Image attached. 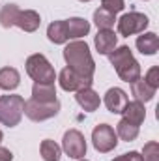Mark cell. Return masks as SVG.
<instances>
[{"label":"cell","mask_w":159,"mask_h":161,"mask_svg":"<svg viewBox=\"0 0 159 161\" xmlns=\"http://www.w3.org/2000/svg\"><path fill=\"white\" fill-rule=\"evenodd\" d=\"M64 60L69 69H73L84 79H92L96 73V62L90 54V47L86 41H69L64 47Z\"/></svg>","instance_id":"6da1fadb"},{"label":"cell","mask_w":159,"mask_h":161,"mask_svg":"<svg viewBox=\"0 0 159 161\" xmlns=\"http://www.w3.org/2000/svg\"><path fill=\"white\" fill-rule=\"evenodd\" d=\"M111 64L114 66L116 73L122 80L125 82H135V80L140 79V64L135 60L131 49L127 45H122V47H116L111 54H107Z\"/></svg>","instance_id":"7a4b0ae2"},{"label":"cell","mask_w":159,"mask_h":161,"mask_svg":"<svg viewBox=\"0 0 159 161\" xmlns=\"http://www.w3.org/2000/svg\"><path fill=\"white\" fill-rule=\"evenodd\" d=\"M25 114V99L17 94L0 96V124L15 127Z\"/></svg>","instance_id":"3957f363"},{"label":"cell","mask_w":159,"mask_h":161,"mask_svg":"<svg viewBox=\"0 0 159 161\" xmlns=\"http://www.w3.org/2000/svg\"><path fill=\"white\" fill-rule=\"evenodd\" d=\"M26 73L30 79H34L36 82H43V84H49V82H54L56 80V71L54 68L51 66V62L40 54H30L26 58Z\"/></svg>","instance_id":"277c9868"},{"label":"cell","mask_w":159,"mask_h":161,"mask_svg":"<svg viewBox=\"0 0 159 161\" xmlns=\"http://www.w3.org/2000/svg\"><path fill=\"white\" fill-rule=\"evenodd\" d=\"M150 25V19L144 15V13H139V11H129V13H123L116 21V26H118V34L120 36H133V34H142Z\"/></svg>","instance_id":"5b68a950"},{"label":"cell","mask_w":159,"mask_h":161,"mask_svg":"<svg viewBox=\"0 0 159 161\" xmlns=\"http://www.w3.org/2000/svg\"><path fill=\"white\" fill-rule=\"evenodd\" d=\"M92 144L99 154H109L118 146V135L109 124H99L92 131Z\"/></svg>","instance_id":"8992f818"},{"label":"cell","mask_w":159,"mask_h":161,"mask_svg":"<svg viewBox=\"0 0 159 161\" xmlns=\"http://www.w3.org/2000/svg\"><path fill=\"white\" fill-rule=\"evenodd\" d=\"M60 111V101H52V103H40L36 99H28L25 101V114L32 122H43L49 118H54Z\"/></svg>","instance_id":"52a82bcc"},{"label":"cell","mask_w":159,"mask_h":161,"mask_svg":"<svg viewBox=\"0 0 159 161\" xmlns=\"http://www.w3.org/2000/svg\"><path fill=\"white\" fill-rule=\"evenodd\" d=\"M62 150L73 158V159H82L86 156V139L79 129H69L64 133L62 139Z\"/></svg>","instance_id":"ba28073f"},{"label":"cell","mask_w":159,"mask_h":161,"mask_svg":"<svg viewBox=\"0 0 159 161\" xmlns=\"http://www.w3.org/2000/svg\"><path fill=\"white\" fill-rule=\"evenodd\" d=\"M58 82H60V88L66 90V92H79L82 88H90V86H92V79L80 77L79 73H75V71L69 69L68 66L60 71Z\"/></svg>","instance_id":"9c48e42d"},{"label":"cell","mask_w":159,"mask_h":161,"mask_svg":"<svg viewBox=\"0 0 159 161\" xmlns=\"http://www.w3.org/2000/svg\"><path fill=\"white\" fill-rule=\"evenodd\" d=\"M105 107L109 109V113H112V114H122V111H123V107L127 105V94L118 88V86H114V88H109L107 90V94H105Z\"/></svg>","instance_id":"30bf717a"},{"label":"cell","mask_w":159,"mask_h":161,"mask_svg":"<svg viewBox=\"0 0 159 161\" xmlns=\"http://www.w3.org/2000/svg\"><path fill=\"white\" fill-rule=\"evenodd\" d=\"M40 25H41V17L38 11H34V9H25L23 11V9H19L13 26H19L25 32H36L40 28Z\"/></svg>","instance_id":"8fae6325"},{"label":"cell","mask_w":159,"mask_h":161,"mask_svg":"<svg viewBox=\"0 0 159 161\" xmlns=\"http://www.w3.org/2000/svg\"><path fill=\"white\" fill-rule=\"evenodd\" d=\"M94 45L99 54H111L118 45V36L114 34V30H99L94 38Z\"/></svg>","instance_id":"7c38bea8"},{"label":"cell","mask_w":159,"mask_h":161,"mask_svg":"<svg viewBox=\"0 0 159 161\" xmlns=\"http://www.w3.org/2000/svg\"><path fill=\"white\" fill-rule=\"evenodd\" d=\"M75 99H77V103H79L86 113H94V111H97L99 105H101L99 94H97L92 86H90V88H82V90H79L77 96H75Z\"/></svg>","instance_id":"4fadbf2b"},{"label":"cell","mask_w":159,"mask_h":161,"mask_svg":"<svg viewBox=\"0 0 159 161\" xmlns=\"http://www.w3.org/2000/svg\"><path fill=\"white\" fill-rule=\"evenodd\" d=\"M122 114H123V120H127L129 124L140 127V124H142L144 118H146L144 103H140V101H127V105L123 107Z\"/></svg>","instance_id":"5bb4252c"},{"label":"cell","mask_w":159,"mask_h":161,"mask_svg":"<svg viewBox=\"0 0 159 161\" xmlns=\"http://www.w3.org/2000/svg\"><path fill=\"white\" fill-rule=\"evenodd\" d=\"M32 99H36L40 103L56 101V86H54V82H49V84L34 82V86H32Z\"/></svg>","instance_id":"9a60e30c"},{"label":"cell","mask_w":159,"mask_h":161,"mask_svg":"<svg viewBox=\"0 0 159 161\" xmlns=\"http://www.w3.org/2000/svg\"><path fill=\"white\" fill-rule=\"evenodd\" d=\"M137 49L146 54V56H152L159 51V38L156 32H142V36L137 38Z\"/></svg>","instance_id":"2e32d148"},{"label":"cell","mask_w":159,"mask_h":161,"mask_svg":"<svg viewBox=\"0 0 159 161\" xmlns=\"http://www.w3.org/2000/svg\"><path fill=\"white\" fill-rule=\"evenodd\" d=\"M131 92H133V96H135V101L148 103V101L154 99V96H156L157 90L152 88L144 79H139V80H135V82H131Z\"/></svg>","instance_id":"e0dca14e"},{"label":"cell","mask_w":159,"mask_h":161,"mask_svg":"<svg viewBox=\"0 0 159 161\" xmlns=\"http://www.w3.org/2000/svg\"><path fill=\"white\" fill-rule=\"evenodd\" d=\"M66 25H68V38L69 40L84 38L90 32V23L82 17H71V19L66 21Z\"/></svg>","instance_id":"ac0fdd59"},{"label":"cell","mask_w":159,"mask_h":161,"mask_svg":"<svg viewBox=\"0 0 159 161\" xmlns=\"http://www.w3.org/2000/svg\"><path fill=\"white\" fill-rule=\"evenodd\" d=\"M47 38H49V41H52L54 45L66 43V41L69 40L68 38V25H66V21H54V23H51L49 28H47Z\"/></svg>","instance_id":"d6986e66"},{"label":"cell","mask_w":159,"mask_h":161,"mask_svg":"<svg viewBox=\"0 0 159 161\" xmlns=\"http://www.w3.org/2000/svg\"><path fill=\"white\" fill-rule=\"evenodd\" d=\"M21 82V75L15 68H2L0 69V88L9 92V90H15Z\"/></svg>","instance_id":"ffe728a7"},{"label":"cell","mask_w":159,"mask_h":161,"mask_svg":"<svg viewBox=\"0 0 159 161\" xmlns=\"http://www.w3.org/2000/svg\"><path fill=\"white\" fill-rule=\"evenodd\" d=\"M94 23H96V26L99 30H112V26L116 23V15L103 9V8H99V9L94 11Z\"/></svg>","instance_id":"44dd1931"},{"label":"cell","mask_w":159,"mask_h":161,"mask_svg":"<svg viewBox=\"0 0 159 161\" xmlns=\"http://www.w3.org/2000/svg\"><path fill=\"white\" fill-rule=\"evenodd\" d=\"M40 154H41V158H43V161H60L62 148H60L54 141L45 139L40 146Z\"/></svg>","instance_id":"7402d4cb"},{"label":"cell","mask_w":159,"mask_h":161,"mask_svg":"<svg viewBox=\"0 0 159 161\" xmlns=\"http://www.w3.org/2000/svg\"><path fill=\"white\" fill-rule=\"evenodd\" d=\"M139 131H140L139 125H133V124H129V122L123 120V118L116 124V135H118L122 141H127V142L135 141L139 137Z\"/></svg>","instance_id":"603a6c76"},{"label":"cell","mask_w":159,"mask_h":161,"mask_svg":"<svg viewBox=\"0 0 159 161\" xmlns=\"http://www.w3.org/2000/svg\"><path fill=\"white\" fill-rule=\"evenodd\" d=\"M17 13H19V8H17L15 4H6V6H2V9H0V25H2L4 28H11V26L15 25Z\"/></svg>","instance_id":"cb8c5ba5"},{"label":"cell","mask_w":159,"mask_h":161,"mask_svg":"<svg viewBox=\"0 0 159 161\" xmlns=\"http://www.w3.org/2000/svg\"><path fill=\"white\" fill-rule=\"evenodd\" d=\"M142 161H159V144L156 141H150L142 148Z\"/></svg>","instance_id":"d4e9b609"},{"label":"cell","mask_w":159,"mask_h":161,"mask_svg":"<svg viewBox=\"0 0 159 161\" xmlns=\"http://www.w3.org/2000/svg\"><path fill=\"white\" fill-rule=\"evenodd\" d=\"M101 8L116 15V13H120L125 8V2L123 0H101Z\"/></svg>","instance_id":"484cf974"},{"label":"cell","mask_w":159,"mask_h":161,"mask_svg":"<svg viewBox=\"0 0 159 161\" xmlns=\"http://www.w3.org/2000/svg\"><path fill=\"white\" fill-rule=\"evenodd\" d=\"M144 80H146L152 88H156V90H157V88H159V68H157V66H154V68H150V69H148V73H146Z\"/></svg>","instance_id":"4316f807"},{"label":"cell","mask_w":159,"mask_h":161,"mask_svg":"<svg viewBox=\"0 0 159 161\" xmlns=\"http://www.w3.org/2000/svg\"><path fill=\"white\" fill-rule=\"evenodd\" d=\"M112 161H142V156L139 152H127V154H122L118 158H114Z\"/></svg>","instance_id":"83f0119b"},{"label":"cell","mask_w":159,"mask_h":161,"mask_svg":"<svg viewBox=\"0 0 159 161\" xmlns=\"http://www.w3.org/2000/svg\"><path fill=\"white\" fill-rule=\"evenodd\" d=\"M0 161H13V154L4 146H0Z\"/></svg>","instance_id":"f1b7e54d"},{"label":"cell","mask_w":159,"mask_h":161,"mask_svg":"<svg viewBox=\"0 0 159 161\" xmlns=\"http://www.w3.org/2000/svg\"><path fill=\"white\" fill-rule=\"evenodd\" d=\"M2 139H4V133H2V131H0V142H2Z\"/></svg>","instance_id":"f546056e"},{"label":"cell","mask_w":159,"mask_h":161,"mask_svg":"<svg viewBox=\"0 0 159 161\" xmlns=\"http://www.w3.org/2000/svg\"><path fill=\"white\" fill-rule=\"evenodd\" d=\"M79 161H88V159H84V158H82V159H79Z\"/></svg>","instance_id":"4dcf8cb0"},{"label":"cell","mask_w":159,"mask_h":161,"mask_svg":"<svg viewBox=\"0 0 159 161\" xmlns=\"http://www.w3.org/2000/svg\"><path fill=\"white\" fill-rule=\"evenodd\" d=\"M80 2H90V0H80Z\"/></svg>","instance_id":"1f68e13d"}]
</instances>
